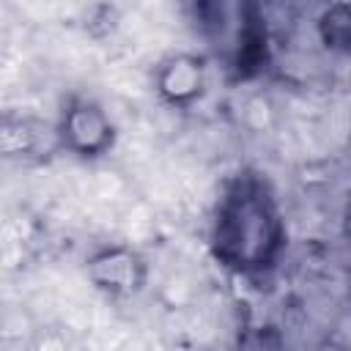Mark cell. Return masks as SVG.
Instances as JSON below:
<instances>
[{"instance_id": "obj_1", "label": "cell", "mask_w": 351, "mask_h": 351, "mask_svg": "<svg viewBox=\"0 0 351 351\" xmlns=\"http://www.w3.org/2000/svg\"><path fill=\"white\" fill-rule=\"evenodd\" d=\"M288 250V225L271 184L258 170L233 173L211 208L208 252L236 277L274 271Z\"/></svg>"}, {"instance_id": "obj_2", "label": "cell", "mask_w": 351, "mask_h": 351, "mask_svg": "<svg viewBox=\"0 0 351 351\" xmlns=\"http://www.w3.org/2000/svg\"><path fill=\"white\" fill-rule=\"evenodd\" d=\"M58 151L77 162H101L118 145V126L110 110L90 93L71 90L52 118Z\"/></svg>"}, {"instance_id": "obj_3", "label": "cell", "mask_w": 351, "mask_h": 351, "mask_svg": "<svg viewBox=\"0 0 351 351\" xmlns=\"http://www.w3.org/2000/svg\"><path fill=\"white\" fill-rule=\"evenodd\" d=\"M82 274L101 296L112 302H129L145 291L151 266L137 247L123 241H104L85 255Z\"/></svg>"}, {"instance_id": "obj_4", "label": "cell", "mask_w": 351, "mask_h": 351, "mask_svg": "<svg viewBox=\"0 0 351 351\" xmlns=\"http://www.w3.org/2000/svg\"><path fill=\"white\" fill-rule=\"evenodd\" d=\"M55 156L60 151L49 118L25 107H0V162L41 167Z\"/></svg>"}, {"instance_id": "obj_5", "label": "cell", "mask_w": 351, "mask_h": 351, "mask_svg": "<svg viewBox=\"0 0 351 351\" xmlns=\"http://www.w3.org/2000/svg\"><path fill=\"white\" fill-rule=\"evenodd\" d=\"M211 66L203 52L176 49L162 55L151 69V90L170 110H192L208 93Z\"/></svg>"}, {"instance_id": "obj_6", "label": "cell", "mask_w": 351, "mask_h": 351, "mask_svg": "<svg viewBox=\"0 0 351 351\" xmlns=\"http://www.w3.org/2000/svg\"><path fill=\"white\" fill-rule=\"evenodd\" d=\"M318 41L337 55H346L351 49V8L348 3H332L326 5L315 19Z\"/></svg>"}, {"instance_id": "obj_7", "label": "cell", "mask_w": 351, "mask_h": 351, "mask_svg": "<svg viewBox=\"0 0 351 351\" xmlns=\"http://www.w3.org/2000/svg\"><path fill=\"white\" fill-rule=\"evenodd\" d=\"M30 351H71L69 337L58 326H38L30 340Z\"/></svg>"}]
</instances>
